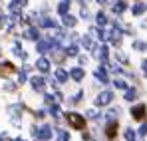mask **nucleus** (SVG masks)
<instances>
[{
    "label": "nucleus",
    "instance_id": "nucleus-3",
    "mask_svg": "<svg viewBox=\"0 0 147 141\" xmlns=\"http://www.w3.org/2000/svg\"><path fill=\"white\" fill-rule=\"evenodd\" d=\"M135 113H137L135 117H137V119H141V117H143V115H141V113H143V107H137V109H135Z\"/></svg>",
    "mask_w": 147,
    "mask_h": 141
},
{
    "label": "nucleus",
    "instance_id": "nucleus-1",
    "mask_svg": "<svg viewBox=\"0 0 147 141\" xmlns=\"http://www.w3.org/2000/svg\"><path fill=\"white\" fill-rule=\"evenodd\" d=\"M68 121L72 123L74 127H78V129H84V125H86V123H84L82 119H78V117H76V113H72V115H68Z\"/></svg>",
    "mask_w": 147,
    "mask_h": 141
},
{
    "label": "nucleus",
    "instance_id": "nucleus-2",
    "mask_svg": "<svg viewBox=\"0 0 147 141\" xmlns=\"http://www.w3.org/2000/svg\"><path fill=\"white\" fill-rule=\"evenodd\" d=\"M115 133H117V125H115V127H113V125H109V127H107V137H113Z\"/></svg>",
    "mask_w": 147,
    "mask_h": 141
}]
</instances>
